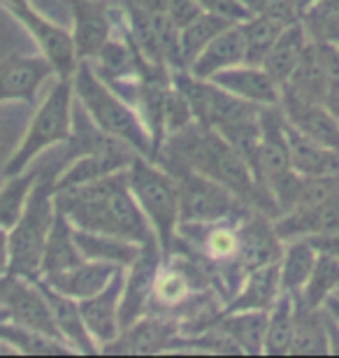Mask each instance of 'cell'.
I'll list each match as a JSON object with an SVG mask.
<instances>
[{
  "instance_id": "12",
  "label": "cell",
  "mask_w": 339,
  "mask_h": 358,
  "mask_svg": "<svg viewBox=\"0 0 339 358\" xmlns=\"http://www.w3.org/2000/svg\"><path fill=\"white\" fill-rule=\"evenodd\" d=\"M137 152L133 147H128L126 142H117V145L105 147V149L84 152L70 168H66L54 179V191L91 184L103 177H110L114 173H121V170H128Z\"/></svg>"
},
{
  "instance_id": "17",
  "label": "cell",
  "mask_w": 339,
  "mask_h": 358,
  "mask_svg": "<svg viewBox=\"0 0 339 358\" xmlns=\"http://www.w3.org/2000/svg\"><path fill=\"white\" fill-rule=\"evenodd\" d=\"M281 110L288 124H293L307 138L339 152V119L323 103H312L288 93H281Z\"/></svg>"
},
{
  "instance_id": "14",
  "label": "cell",
  "mask_w": 339,
  "mask_h": 358,
  "mask_svg": "<svg viewBox=\"0 0 339 358\" xmlns=\"http://www.w3.org/2000/svg\"><path fill=\"white\" fill-rule=\"evenodd\" d=\"M49 75H54V68L42 54L5 56L0 61V103H7V100H26V103H31Z\"/></svg>"
},
{
  "instance_id": "42",
  "label": "cell",
  "mask_w": 339,
  "mask_h": 358,
  "mask_svg": "<svg viewBox=\"0 0 339 358\" xmlns=\"http://www.w3.org/2000/svg\"><path fill=\"white\" fill-rule=\"evenodd\" d=\"M323 307H326V310L339 321V293H333V296L326 300V305H323Z\"/></svg>"
},
{
  "instance_id": "36",
  "label": "cell",
  "mask_w": 339,
  "mask_h": 358,
  "mask_svg": "<svg viewBox=\"0 0 339 358\" xmlns=\"http://www.w3.org/2000/svg\"><path fill=\"white\" fill-rule=\"evenodd\" d=\"M186 293H189V279L184 277L182 270L158 268L156 282H154L156 300H161L163 305H177L186 298Z\"/></svg>"
},
{
  "instance_id": "41",
  "label": "cell",
  "mask_w": 339,
  "mask_h": 358,
  "mask_svg": "<svg viewBox=\"0 0 339 358\" xmlns=\"http://www.w3.org/2000/svg\"><path fill=\"white\" fill-rule=\"evenodd\" d=\"M326 326H328L330 356H339V321L328 310H326Z\"/></svg>"
},
{
  "instance_id": "1",
  "label": "cell",
  "mask_w": 339,
  "mask_h": 358,
  "mask_svg": "<svg viewBox=\"0 0 339 358\" xmlns=\"http://www.w3.org/2000/svg\"><path fill=\"white\" fill-rule=\"evenodd\" d=\"M56 207L72 221L75 228L105 233L147 245L158 242L147 217L137 205L128 186V170L103 177L98 182L54 191Z\"/></svg>"
},
{
  "instance_id": "33",
  "label": "cell",
  "mask_w": 339,
  "mask_h": 358,
  "mask_svg": "<svg viewBox=\"0 0 339 358\" xmlns=\"http://www.w3.org/2000/svg\"><path fill=\"white\" fill-rule=\"evenodd\" d=\"M233 26V21L216 17V14L203 12L191 24H186L179 31V68H189V63L203 52V49L212 42L221 31Z\"/></svg>"
},
{
  "instance_id": "4",
  "label": "cell",
  "mask_w": 339,
  "mask_h": 358,
  "mask_svg": "<svg viewBox=\"0 0 339 358\" xmlns=\"http://www.w3.org/2000/svg\"><path fill=\"white\" fill-rule=\"evenodd\" d=\"M128 186H131V193L144 212V217H147L161 252L168 254L172 242H175L177 226L182 221L179 179L158 168L156 161H149L147 156L137 154L128 168Z\"/></svg>"
},
{
  "instance_id": "16",
  "label": "cell",
  "mask_w": 339,
  "mask_h": 358,
  "mask_svg": "<svg viewBox=\"0 0 339 358\" xmlns=\"http://www.w3.org/2000/svg\"><path fill=\"white\" fill-rule=\"evenodd\" d=\"M75 19V49L79 61H91L112 38L110 10L93 0H66Z\"/></svg>"
},
{
  "instance_id": "22",
  "label": "cell",
  "mask_w": 339,
  "mask_h": 358,
  "mask_svg": "<svg viewBox=\"0 0 339 358\" xmlns=\"http://www.w3.org/2000/svg\"><path fill=\"white\" fill-rule=\"evenodd\" d=\"M286 140L288 154L295 173L302 177H323V175H339V152L330 149L321 142L307 138L293 124L286 121Z\"/></svg>"
},
{
  "instance_id": "24",
  "label": "cell",
  "mask_w": 339,
  "mask_h": 358,
  "mask_svg": "<svg viewBox=\"0 0 339 358\" xmlns=\"http://www.w3.org/2000/svg\"><path fill=\"white\" fill-rule=\"evenodd\" d=\"M281 277H279V263L256 268L244 275L242 289L230 300L223 312H249V310H270L274 300L279 298Z\"/></svg>"
},
{
  "instance_id": "37",
  "label": "cell",
  "mask_w": 339,
  "mask_h": 358,
  "mask_svg": "<svg viewBox=\"0 0 339 358\" xmlns=\"http://www.w3.org/2000/svg\"><path fill=\"white\" fill-rule=\"evenodd\" d=\"M205 252L209 259H214V261L237 259V252H240V233L228 226H216L214 231L207 235Z\"/></svg>"
},
{
  "instance_id": "30",
  "label": "cell",
  "mask_w": 339,
  "mask_h": 358,
  "mask_svg": "<svg viewBox=\"0 0 339 358\" xmlns=\"http://www.w3.org/2000/svg\"><path fill=\"white\" fill-rule=\"evenodd\" d=\"M295 333V293L281 291L268 310V331H265V356H291Z\"/></svg>"
},
{
  "instance_id": "23",
  "label": "cell",
  "mask_w": 339,
  "mask_h": 358,
  "mask_svg": "<svg viewBox=\"0 0 339 358\" xmlns=\"http://www.w3.org/2000/svg\"><path fill=\"white\" fill-rule=\"evenodd\" d=\"M309 42H312V38H309L305 24H302L300 19H295L284 28V33H281L277 42L272 45V49L263 61V68L268 70L270 77L279 87H284L288 82V77L293 75V70L298 68V63L302 61V56L307 52Z\"/></svg>"
},
{
  "instance_id": "9",
  "label": "cell",
  "mask_w": 339,
  "mask_h": 358,
  "mask_svg": "<svg viewBox=\"0 0 339 358\" xmlns=\"http://www.w3.org/2000/svg\"><path fill=\"white\" fill-rule=\"evenodd\" d=\"M0 307L5 310V317L14 324L28 326L33 331L49 335V338L63 340L45 293L35 279L5 275L0 282Z\"/></svg>"
},
{
  "instance_id": "21",
  "label": "cell",
  "mask_w": 339,
  "mask_h": 358,
  "mask_svg": "<svg viewBox=\"0 0 339 358\" xmlns=\"http://www.w3.org/2000/svg\"><path fill=\"white\" fill-rule=\"evenodd\" d=\"M244 63V38L240 31V24L228 26L221 31L209 45L200 52L196 59L189 63V75L196 80H212L221 70H228L233 66Z\"/></svg>"
},
{
  "instance_id": "35",
  "label": "cell",
  "mask_w": 339,
  "mask_h": 358,
  "mask_svg": "<svg viewBox=\"0 0 339 358\" xmlns=\"http://www.w3.org/2000/svg\"><path fill=\"white\" fill-rule=\"evenodd\" d=\"M40 182V175L31 170V173H19L7 177V182L0 189V226L12 231L14 224L19 221L21 212L28 203V196H31L33 186Z\"/></svg>"
},
{
  "instance_id": "8",
  "label": "cell",
  "mask_w": 339,
  "mask_h": 358,
  "mask_svg": "<svg viewBox=\"0 0 339 358\" xmlns=\"http://www.w3.org/2000/svg\"><path fill=\"white\" fill-rule=\"evenodd\" d=\"M184 170L186 173L177 177L179 186H182V221L212 226L223 219H230L240 207H247L233 191H228L219 182L191 168Z\"/></svg>"
},
{
  "instance_id": "28",
  "label": "cell",
  "mask_w": 339,
  "mask_h": 358,
  "mask_svg": "<svg viewBox=\"0 0 339 358\" xmlns=\"http://www.w3.org/2000/svg\"><path fill=\"white\" fill-rule=\"evenodd\" d=\"M221 321L216 328L228 333L244 354H263L265 349V331H268V310H249V312H221Z\"/></svg>"
},
{
  "instance_id": "27",
  "label": "cell",
  "mask_w": 339,
  "mask_h": 358,
  "mask_svg": "<svg viewBox=\"0 0 339 358\" xmlns=\"http://www.w3.org/2000/svg\"><path fill=\"white\" fill-rule=\"evenodd\" d=\"M75 240L79 252L84 254V259L107 261L121 268H131L142 252V245H137V242L114 238V235H105V233L82 231V228H75Z\"/></svg>"
},
{
  "instance_id": "40",
  "label": "cell",
  "mask_w": 339,
  "mask_h": 358,
  "mask_svg": "<svg viewBox=\"0 0 339 358\" xmlns=\"http://www.w3.org/2000/svg\"><path fill=\"white\" fill-rule=\"evenodd\" d=\"M12 252H10V231L0 226V277L10 275Z\"/></svg>"
},
{
  "instance_id": "32",
  "label": "cell",
  "mask_w": 339,
  "mask_h": 358,
  "mask_svg": "<svg viewBox=\"0 0 339 358\" xmlns=\"http://www.w3.org/2000/svg\"><path fill=\"white\" fill-rule=\"evenodd\" d=\"M0 340L7 342L17 354L24 356H68L75 354L63 340L49 338V335L33 331L28 326L14 324L10 319H0Z\"/></svg>"
},
{
  "instance_id": "20",
  "label": "cell",
  "mask_w": 339,
  "mask_h": 358,
  "mask_svg": "<svg viewBox=\"0 0 339 358\" xmlns=\"http://www.w3.org/2000/svg\"><path fill=\"white\" fill-rule=\"evenodd\" d=\"M40 284L42 293H45L47 303H49V310L54 314V321H56V328H59L61 338L66 340V345L72 347L75 354H100V347L96 345V340L91 338L89 328L84 324V317H82V310H79V300L70 298V296H63L52 286H47L42 279H35Z\"/></svg>"
},
{
  "instance_id": "6",
  "label": "cell",
  "mask_w": 339,
  "mask_h": 358,
  "mask_svg": "<svg viewBox=\"0 0 339 358\" xmlns=\"http://www.w3.org/2000/svg\"><path fill=\"white\" fill-rule=\"evenodd\" d=\"M72 93H75L72 80H61L59 77L56 87L49 91V96L42 100L40 110L35 112L19 149L7 161L5 177L24 173L35 156H40L47 147H54L72 138V100H75Z\"/></svg>"
},
{
  "instance_id": "34",
  "label": "cell",
  "mask_w": 339,
  "mask_h": 358,
  "mask_svg": "<svg viewBox=\"0 0 339 358\" xmlns=\"http://www.w3.org/2000/svg\"><path fill=\"white\" fill-rule=\"evenodd\" d=\"M337 291H339V259L335 254L319 249V259L314 263V270L307 279L305 289L295 293V296L309 307H323L326 300Z\"/></svg>"
},
{
  "instance_id": "10",
  "label": "cell",
  "mask_w": 339,
  "mask_h": 358,
  "mask_svg": "<svg viewBox=\"0 0 339 358\" xmlns=\"http://www.w3.org/2000/svg\"><path fill=\"white\" fill-rule=\"evenodd\" d=\"M126 270L128 268H121L112 277V282L103 291H98L96 296L79 300L84 324L89 328L91 338L100 347V352H103L105 345L117 340L121 333L119 310H121V298H124V286H126Z\"/></svg>"
},
{
  "instance_id": "44",
  "label": "cell",
  "mask_w": 339,
  "mask_h": 358,
  "mask_svg": "<svg viewBox=\"0 0 339 358\" xmlns=\"http://www.w3.org/2000/svg\"><path fill=\"white\" fill-rule=\"evenodd\" d=\"M337 293H339V291H337Z\"/></svg>"
},
{
  "instance_id": "31",
  "label": "cell",
  "mask_w": 339,
  "mask_h": 358,
  "mask_svg": "<svg viewBox=\"0 0 339 358\" xmlns=\"http://www.w3.org/2000/svg\"><path fill=\"white\" fill-rule=\"evenodd\" d=\"M291 21L272 17V14H254L247 21H242L240 31L244 38V63H249V66H263L265 56H268L272 45L284 33V28Z\"/></svg>"
},
{
  "instance_id": "38",
  "label": "cell",
  "mask_w": 339,
  "mask_h": 358,
  "mask_svg": "<svg viewBox=\"0 0 339 358\" xmlns=\"http://www.w3.org/2000/svg\"><path fill=\"white\" fill-rule=\"evenodd\" d=\"M198 5L203 7V12L216 14V17H223L233 24H242L249 17H254L242 0H198Z\"/></svg>"
},
{
  "instance_id": "43",
  "label": "cell",
  "mask_w": 339,
  "mask_h": 358,
  "mask_svg": "<svg viewBox=\"0 0 339 358\" xmlns=\"http://www.w3.org/2000/svg\"><path fill=\"white\" fill-rule=\"evenodd\" d=\"M314 3H319V0H298V12L302 14L307 10V7H312Z\"/></svg>"
},
{
  "instance_id": "39",
  "label": "cell",
  "mask_w": 339,
  "mask_h": 358,
  "mask_svg": "<svg viewBox=\"0 0 339 358\" xmlns=\"http://www.w3.org/2000/svg\"><path fill=\"white\" fill-rule=\"evenodd\" d=\"M168 17L175 21L179 28L191 24L193 19L203 14V7L198 5V0H165V10Z\"/></svg>"
},
{
  "instance_id": "29",
  "label": "cell",
  "mask_w": 339,
  "mask_h": 358,
  "mask_svg": "<svg viewBox=\"0 0 339 358\" xmlns=\"http://www.w3.org/2000/svg\"><path fill=\"white\" fill-rule=\"evenodd\" d=\"M319 259V247L314 245L312 238H295L288 240L284 247V254L279 259V277L281 289L300 293L305 289L309 275L314 270V263Z\"/></svg>"
},
{
  "instance_id": "26",
  "label": "cell",
  "mask_w": 339,
  "mask_h": 358,
  "mask_svg": "<svg viewBox=\"0 0 339 358\" xmlns=\"http://www.w3.org/2000/svg\"><path fill=\"white\" fill-rule=\"evenodd\" d=\"M84 261H86L84 254L79 252L77 240H75V226H72V221L61 210H56L52 233H49L45 256H42L40 277L52 275V272L68 270L72 266H79V263H84Z\"/></svg>"
},
{
  "instance_id": "18",
  "label": "cell",
  "mask_w": 339,
  "mask_h": 358,
  "mask_svg": "<svg viewBox=\"0 0 339 358\" xmlns=\"http://www.w3.org/2000/svg\"><path fill=\"white\" fill-rule=\"evenodd\" d=\"M212 82L219 84L221 89L230 91L233 96L258 107H272L281 103V87L272 80L263 66L240 63V66L221 70L219 75L212 77Z\"/></svg>"
},
{
  "instance_id": "5",
  "label": "cell",
  "mask_w": 339,
  "mask_h": 358,
  "mask_svg": "<svg viewBox=\"0 0 339 358\" xmlns=\"http://www.w3.org/2000/svg\"><path fill=\"white\" fill-rule=\"evenodd\" d=\"M54 182H38L33 186L28 203L19 221L10 231L12 266L10 275L38 279L42 270V256L56 219Z\"/></svg>"
},
{
  "instance_id": "7",
  "label": "cell",
  "mask_w": 339,
  "mask_h": 358,
  "mask_svg": "<svg viewBox=\"0 0 339 358\" xmlns=\"http://www.w3.org/2000/svg\"><path fill=\"white\" fill-rule=\"evenodd\" d=\"M12 17L21 21V26L33 35L38 42L42 56L52 63L54 73L61 80H72L75 70L79 66V56L75 49V38L66 28L56 26L54 21L45 19L42 14L31 5V0H0Z\"/></svg>"
},
{
  "instance_id": "11",
  "label": "cell",
  "mask_w": 339,
  "mask_h": 358,
  "mask_svg": "<svg viewBox=\"0 0 339 358\" xmlns=\"http://www.w3.org/2000/svg\"><path fill=\"white\" fill-rule=\"evenodd\" d=\"M161 254L163 252L158 247V242H147V245H142V252L135 259V263L128 268L124 298H121V310H119L121 331L142 317L149 298L154 296V282H156V272L161 268Z\"/></svg>"
},
{
  "instance_id": "19",
  "label": "cell",
  "mask_w": 339,
  "mask_h": 358,
  "mask_svg": "<svg viewBox=\"0 0 339 358\" xmlns=\"http://www.w3.org/2000/svg\"><path fill=\"white\" fill-rule=\"evenodd\" d=\"M119 270L121 266H114V263L86 259L79 266H72L61 272H52V275H42L38 279H42L47 286H52V289L63 293V296L84 300L96 296L98 291H103Z\"/></svg>"
},
{
  "instance_id": "13",
  "label": "cell",
  "mask_w": 339,
  "mask_h": 358,
  "mask_svg": "<svg viewBox=\"0 0 339 358\" xmlns=\"http://www.w3.org/2000/svg\"><path fill=\"white\" fill-rule=\"evenodd\" d=\"M237 233H240V252H237L235 261H240L244 275L256 268L270 266V263H279L281 254H284V247H281L284 240L279 238L277 228L263 212L251 214L237 228Z\"/></svg>"
},
{
  "instance_id": "2",
  "label": "cell",
  "mask_w": 339,
  "mask_h": 358,
  "mask_svg": "<svg viewBox=\"0 0 339 358\" xmlns=\"http://www.w3.org/2000/svg\"><path fill=\"white\" fill-rule=\"evenodd\" d=\"M172 147L182 156L186 168L226 186L247 207H256L263 214H268V207H274L279 212L270 191L258 184L249 163L219 131L196 121V126L191 124L184 131L172 135Z\"/></svg>"
},
{
  "instance_id": "25",
  "label": "cell",
  "mask_w": 339,
  "mask_h": 358,
  "mask_svg": "<svg viewBox=\"0 0 339 358\" xmlns=\"http://www.w3.org/2000/svg\"><path fill=\"white\" fill-rule=\"evenodd\" d=\"M291 356H330L326 307H309L295 296V333Z\"/></svg>"
},
{
  "instance_id": "15",
  "label": "cell",
  "mask_w": 339,
  "mask_h": 358,
  "mask_svg": "<svg viewBox=\"0 0 339 358\" xmlns=\"http://www.w3.org/2000/svg\"><path fill=\"white\" fill-rule=\"evenodd\" d=\"M177 338V324L158 317H140L119 333L117 340L103 347V354H135L151 356L168 352L170 342Z\"/></svg>"
},
{
  "instance_id": "3",
  "label": "cell",
  "mask_w": 339,
  "mask_h": 358,
  "mask_svg": "<svg viewBox=\"0 0 339 358\" xmlns=\"http://www.w3.org/2000/svg\"><path fill=\"white\" fill-rule=\"evenodd\" d=\"M72 89L77 100L89 114V119L100 131L112 135L128 147H133L140 156H147L149 161H156L154 140L144 126L140 112H135L112 84H107L89 61H79V66L72 75Z\"/></svg>"
}]
</instances>
